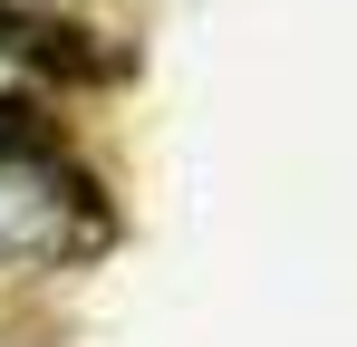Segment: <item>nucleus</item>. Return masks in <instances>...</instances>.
<instances>
[{
  "label": "nucleus",
  "mask_w": 357,
  "mask_h": 347,
  "mask_svg": "<svg viewBox=\"0 0 357 347\" xmlns=\"http://www.w3.org/2000/svg\"><path fill=\"white\" fill-rule=\"evenodd\" d=\"M39 241H59V193L0 174V261H10V251H39Z\"/></svg>",
  "instance_id": "nucleus-1"
},
{
  "label": "nucleus",
  "mask_w": 357,
  "mask_h": 347,
  "mask_svg": "<svg viewBox=\"0 0 357 347\" xmlns=\"http://www.w3.org/2000/svg\"><path fill=\"white\" fill-rule=\"evenodd\" d=\"M49 155V125L20 107V97H0V164H39Z\"/></svg>",
  "instance_id": "nucleus-2"
}]
</instances>
